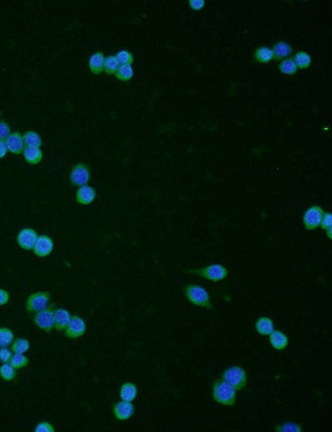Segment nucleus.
I'll return each instance as SVG.
<instances>
[{
    "mask_svg": "<svg viewBox=\"0 0 332 432\" xmlns=\"http://www.w3.org/2000/svg\"><path fill=\"white\" fill-rule=\"evenodd\" d=\"M213 398L224 406H232L235 403L236 389L224 381L216 382L213 386Z\"/></svg>",
    "mask_w": 332,
    "mask_h": 432,
    "instance_id": "obj_1",
    "label": "nucleus"
},
{
    "mask_svg": "<svg viewBox=\"0 0 332 432\" xmlns=\"http://www.w3.org/2000/svg\"><path fill=\"white\" fill-rule=\"evenodd\" d=\"M185 293L188 301L193 304L206 307L208 309H212L210 298L208 293L201 286L188 285L185 288Z\"/></svg>",
    "mask_w": 332,
    "mask_h": 432,
    "instance_id": "obj_2",
    "label": "nucleus"
},
{
    "mask_svg": "<svg viewBox=\"0 0 332 432\" xmlns=\"http://www.w3.org/2000/svg\"><path fill=\"white\" fill-rule=\"evenodd\" d=\"M188 272L199 275V276L211 280V281H214V282L224 280L228 275V269L219 263L208 266L204 269H193V270H189Z\"/></svg>",
    "mask_w": 332,
    "mask_h": 432,
    "instance_id": "obj_3",
    "label": "nucleus"
},
{
    "mask_svg": "<svg viewBox=\"0 0 332 432\" xmlns=\"http://www.w3.org/2000/svg\"><path fill=\"white\" fill-rule=\"evenodd\" d=\"M223 380L232 386V388H235L236 390H241L246 385V372L239 367H232L224 371Z\"/></svg>",
    "mask_w": 332,
    "mask_h": 432,
    "instance_id": "obj_4",
    "label": "nucleus"
},
{
    "mask_svg": "<svg viewBox=\"0 0 332 432\" xmlns=\"http://www.w3.org/2000/svg\"><path fill=\"white\" fill-rule=\"evenodd\" d=\"M54 305L52 304L44 310L38 312L33 317V321L39 328L45 332H51L54 327Z\"/></svg>",
    "mask_w": 332,
    "mask_h": 432,
    "instance_id": "obj_5",
    "label": "nucleus"
},
{
    "mask_svg": "<svg viewBox=\"0 0 332 432\" xmlns=\"http://www.w3.org/2000/svg\"><path fill=\"white\" fill-rule=\"evenodd\" d=\"M50 294L47 292H39L31 294L28 298L26 308L29 313H35L44 310L49 302Z\"/></svg>",
    "mask_w": 332,
    "mask_h": 432,
    "instance_id": "obj_6",
    "label": "nucleus"
},
{
    "mask_svg": "<svg viewBox=\"0 0 332 432\" xmlns=\"http://www.w3.org/2000/svg\"><path fill=\"white\" fill-rule=\"evenodd\" d=\"M91 178V172L86 164L79 163L72 167L70 180L73 186H86Z\"/></svg>",
    "mask_w": 332,
    "mask_h": 432,
    "instance_id": "obj_7",
    "label": "nucleus"
},
{
    "mask_svg": "<svg viewBox=\"0 0 332 432\" xmlns=\"http://www.w3.org/2000/svg\"><path fill=\"white\" fill-rule=\"evenodd\" d=\"M324 214L323 210L318 205L309 208L303 216L305 227L308 230H315L319 227L321 225Z\"/></svg>",
    "mask_w": 332,
    "mask_h": 432,
    "instance_id": "obj_8",
    "label": "nucleus"
},
{
    "mask_svg": "<svg viewBox=\"0 0 332 432\" xmlns=\"http://www.w3.org/2000/svg\"><path fill=\"white\" fill-rule=\"evenodd\" d=\"M86 332V324L80 317L74 315L71 317L69 324L65 329V334L67 338H78Z\"/></svg>",
    "mask_w": 332,
    "mask_h": 432,
    "instance_id": "obj_9",
    "label": "nucleus"
},
{
    "mask_svg": "<svg viewBox=\"0 0 332 432\" xmlns=\"http://www.w3.org/2000/svg\"><path fill=\"white\" fill-rule=\"evenodd\" d=\"M38 237L39 236H38V234L35 230L29 229V228H26L19 233L18 237H17V241L21 248L26 249V250H30V249H33V247L36 244Z\"/></svg>",
    "mask_w": 332,
    "mask_h": 432,
    "instance_id": "obj_10",
    "label": "nucleus"
},
{
    "mask_svg": "<svg viewBox=\"0 0 332 432\" xmlns=\"http://www.w3.org/2000/svg\"><path fill=\"white\" fill-rule=\"evenodd\" d=\"M53 249V240L47 236H39L36 244L33 247L34 254L39 257H46L52 253Z\"/></svg>",
    "mask_w": 332,
    "mask_h": 432,
    "instance_id": "obj_11",
    "label": "nucleus"
},
{
    "mask_svg": "<svg viewBox=\"0 0 332 432\" xmlns=\"http://www.w3.org/2000/svg\"><path fill=\"white\" fill-rule=\"evenodd\" d=\"M5 142L8 151L15 155H20L24 150V141L21 133L19 131L11 133L6 139Z\"/></svg>",
    "mask_w": 332,
    "mask_h": 432,
    "instance_id": "obj_12",
    "label": "nucleus"
},
{
    "mask_svg": "<svg viewBox=\"0 0 332 432\" xmlns=\"http://www.w3.org/2000/svg\"><path fill=\"white\" fill-rule=\"evenodd\" d=\"M134 411H135V408H134V406L131 404V402L122 401V402H118L114 407V415L116 416V419L121 420V421H124V420L130 418L134 414Z\"/></svg>",
    "mask_w": 332,
    "mask_h": 432,
    "instance_id": "obj_13",
    "label": "nucleus"
},
{
    "mask_svg": "<svg viewBox=\"0 0 332 432\" xmlns=\"http://www.w3.org/2000/svg\"><path fill=\"white\" fill-rule=\"evenodd\" d=\"M97 196V193L94 188L91 186H81L76 195V199L81 205H87L94 201Z\"/></svg>",
    "mask_w": 332,
    "mask_h": 432,
    "instance_id": "obj_14",
    "label": "nucleus"
},
{
    "mask_svg": "<svg viewBox=\"0 0 332 432\" xmlns=\"http://www.w3.org/2000/svg\"><path fill=\"white\" fill-rule=\"evenodd\" d=\"M71 320L70 313L63 308H57L54 311V327L58 331L66 329Z\"/></svg>",
    "mask_w": 332,
    "mask_h": 432,
    "instance_id": "obj_15",
    "label": "nucleus"
},
{
    "mask_svg": "<svg viewBox=\"0 0 332 432\" xmlns=\"http://www.w3.org/2000/svg\"><path fill=\"white\" fill-rule=\"evenodd\" d=\"M105 58L102 52H97L89 59V67L92 73L101 74L104 71Z\"/></svg>",
    "mask_w": 332,
    "mask_h": 432,
    "instance_id": "obj_16",
    "label": "nucleus"
},
{
    "mask_svg": "<svg viewBox=\"0 0 332 432\" xmlns=\"http://www.w3.org/2000/svg\"><path fill=\"white\" fill-rule=\"evenodd\" d=\"M22 153L26 161L31 165H37L42 160V151L37 147H25Z\"/></svg>",
    "mask_w": 332,
    "mask_h": 432,
    "instance_id": "obj_17",
    "label": "nucleus"
},
{
    "mask_svg": "<svg viewBox=\"0 0 332 432\" xmlns=\"http://www.w3.org/2000/svg\"><path fill=\"white\" fill-rule=\"evenodd\" d=\"M137 393H138V390H137L136 386L131 382L124 383V385H122L121 391H120L121 398L122 399V401H124V402H132L136 399Z\"/></svg>",
    "mask_w": 332,
    "mask_h": 432,
    "instance_id": "obj_18",
    "label": "nucleus"
},
{
    "mask_svg": "<svg viewBox=\"0 0 332 432\" xmlns=\"http://www.w3.org/2000/svg\"><path fill=\"white\" fill-rule=\"evenodd\" d=\"M270 343L271 346L277 350H283L288 346V338L281 331H273L270 334Z\"/></svg>",
    "mask_w": 332,
    "mask_h": 432,
    "instance_id": "obj_19",
    "label": "nucleus"
},
{
    "mask_svg": "<svg viewBox=\"0 0 332 432\" xmlns=\"http://www.w3.org/2000/svg\"><path fill=\"white\" fill-rule=\"evenodd\" d=\"M256 329L261 335H270L274 331L273 323L268 317H263L256 323Z\"/></svg>",
    "mask_w": 332,
    "mask_h": 432,
    "instance_id": "obj_20",
    "label": "nucleus"
},
{
    "mask_svg": "<svg viewBox=\"0 0 332 432\" xmlns=\"http://www.w3.org/2000/svg\"><path fill=\"white\" fill-rule=\"evenodd\" d=\"M22 138H23L26 147L39 148L42 146L41 136H39V134H38L36 131L28 130L24 133Z\"/></svg>",
    "mask_w": 332,
    "mask_h": 432,
    "instance_id": "obj_21",
    "label": "nucleus"
},
{
    "mask_svg": "<svg viewBox=\"0 0 332 432\" xmlns=\"http://www.w3.org/2000/svg\"><path fill=\"white\" fill-rule=\"evenodd\" d=\"M272 52L274 58L276 59H282L290 55L291 47L290 45L284 42H280L277 43V44L274 45Z\"/></svg>",
    "mask_w": 332,
    "mask_h": 432,
    "instance_id": "obj_22",
    "label": "nucleus"
},
{
    "mask_svg": "<svg viewBox=\"0 0 332 432\" xmlns=\"http://www.w3.org/2000/svg\"><path fill=\"white\" fill-rule=\"evenodd\" d=\"M255 58L257 59V61L267 64L274 58L273 52L269 47H259L255 53Z\"/></svg>",
    "mask_w": 332,
    "mask_h": 432,
    "instance_id": "obj_23",
    "label": "nucleus"
},
{
    "mask_svg": "<svg viewBox=\"0 0 332 432\" xmlns=\"http://www.w3.org/2000/svg\"><path fill=\"white\" fill-rule=\"evenodd\" d=\"M119 62L117 61L116 56H109L105 58L104 72L108 75L114 74L120 67Z\"/></svg>",
    "mask_w": 332,
    "mask_h": 432,
    "instance_id": "obj_24",
    "label": "nucleus"
},
{
    "mask_svg": "<svg viewBox=\"0 0 332 432\" xmlns=\"http://www.w3.org/2000/svg\"><path fill=\"white\" fill-rule=\"evenodd\" d=\"M115 75H116V78L119 80L129 81L132 78L134 71H133L131 65H122V66H120Z\"/></svg>",
    "mask_w": 332,
    "mask_h": 432,
    "instance_id": "obj_25",
    "label": "nucleus"
},
{
    "mask_svg": "<svg viewBox=\"0 0 332 432\" xmlns=\"http://www.w3.org/2000/svg\"><path fill=\"white\" fill-rule=\"evenodd\" d=\"M293 61L299 68H307L311 65V58L307 53L299 52L295 55Z\"/></svg>",
    "mask_w": 332,
    "mask_h": 432,
    "instance_id": "obj_26",
    "label": "nucleus"
},
{
    "mask_svg": "<svg viewBox=\"0 0 332 432\" xmlns=\"http://www.w3.org/2000/svg\"><path fill=\"white\" fill-rule=\"evenodd\" d=\"M0 376L5 381H12L16 377V371L11 364L3 363L0 367Z\"/></svg>",
    "mask_w": 332,
    "mask_h": 432,
    "instance_id": "obj_27",
    "label": "nucleus"
},
{
    "mask_svg": "<svg viewBox=\"0 0 332 432\" xmlns=\"http://www.w3.org/2000/svg\"><path fill=\"white\" fill-rule=\"evenodd\" d=\"M14 341V333L11 330L1 327L0 328V346L5 347L10 345Z\"/></svg>",
    "mask_w": 332,
    "mask_h": 432,
    "instance_id": "obj_28",
    "label": "nucleus"
},
{
    "mask_svg": "<svg viewBox=\"0 0 332 432\" xmlns=\"http://www.w3.org/2000/svg\"><path fill=\"white\" fill-rule=\"evenodd\" d=\"M29 342L24 338H19L12 345V351L15 353H24L29 349Z\"/></svg>",
    "mask_w": 332,
    "mask_h": 432,
    "instance_id": "obj_29",
    "label": "nucleus"
},
{
    "mask_svg": "<svg viewBox=\"0 0 332 432\" xmlns=\"http://www.w3.org/2000/svg\"><path fill=\"white\" fill-rule=\"evenodd\" d=\"M28 362L29 361H28V357H25L24 355L21 354V353H15L12 356L11 360L9 363L14 367V368L20 369L28 366Z\"/></svg>",
    "mask_w": 332,
    "mask_h": 432,
    "instance_id": "obj_30",
    "label": "nucleus"
},
{
    "mask_svg": "<svg viewBox=\"0 0 332 432\" xmlns=\"http://www.w3.org/2000/svg\"><path fill=\"white\" fill-rule=\"evenodd\" d=\"M279 68L281 70V72L282 73H284V74L293 75L296 73L297 66H296V64L294 63L293 60L287 59V60L282 62V64H280Z\"/></svg>",
    "mask_w": 332,
    "mask_h": 432,
    "instance_id": "obj_31",
    "label": "nucleus"
},
{
    "mask_svg": "<svg viewBox=\"0 0 332 432\" xmlns=\"http://www.w3.org/2000/svg\"><path fill=\"white\" fill-rule=\"evenodd\" d=\"M117 61L119 62L122 65H131L134 62L132 53H130L127 50H122L116 56Z\"/></svg>",
    "mask_w": 332,
    "mask_h": 432,
    "instance_id": "obj_32",
    "label": "nucleus"
},
{
    "mask_svg": "<svg viewBox=\"0 0 332 432\" xmlns=\"http://www.w3.org/2000/svg\"><path fill=\"white\" fill-rule=\"evenodd\" d=\"M277 432H302V427L298 424L284 423L276 427Z\"/></svg>",
    "mask_w": 332,
    "mask_h": 432,
    "instance_id": "obj_33",
    "label": "nucleus"
},
{
    "mask_svg": "<svg viewBox=\"0 0 332 432\" xmlns=\"http://www.w3.org/2000/svg\"><path fill=\"white\" fill-rule=\"evenodd\" d=\"M10 134V128L8 123L0 122V141H5Z\"/></svg>",
    "mask_w": 332,
    "mask_h": 432,
    "instance_id": "obj_34",
    "label": "nucleus"
},
{
    "mask_svg": "<svg viewBox=\"0 0 332 432\" xmlns=\"http://www.w3.org/2000/svg\"><path fill=\"white\" fill-rule=\"evenodd\" d=\"M12 352L7 347H2L0 349V361L3 363H9L11 360Z\"/></svg>",
    "mask_w": 332,
    "mask_h": 432,
    "instance_id": "obj_35",
    "label": "nucleus"
},
{
    "mask_svg": "<svg viewBox=\"0 0 332 432\" xmlns=\"http://www.w3.org/2000/svg\"><path fill=\"white\" fill-rule=\"evenodd\" d=\"M321 228L327 230L332 227V216L331 213L324 214L323 218L321 223Z\"/></svg>",
    "mask_w": 332,
    "mask_h": 432,
    "instance_id": "obj_36",
    "label": "nucleus"
},
{
    "mask_svg": "<svg viewBox=\"0 0 332 432\" xmlns=\"http://www.w3.org/2000/svg\"><path fill=\"white\" fill-rule=\"evenodd\" d=\"M55 430L48 422H41L35 428V432H54Z\"/></svg>",
    "mask_w": 332,
    "mask_h": 432,
    "instance_id": "obj_37",
    "label": "nucleus"
},
{
    "mask_svg": "<svg viewBox=\"0 0 332 432\" xmlns=\"http://www.w3.org/2000/svg\"><path fill=\"white\" fill-rule=\"evenodd\" d=\"M189 5L195 11H199V10L204 8L205 1L204 0H190L189 1Z\"/></svg>",
    "mask_w": 332,
    "mask_h": 432,
    "instance_id": "obj_38",
    "label": "nucleus"
},
{
    "mask_svg": "<svg viewBox=\"0 0 332 432\" xmlns=\"http://www.w3.org/2000/svg\"><path fill=\"white\" fill-rule=\"evenodd\" d=\"M9 300V294L4 289H0V305H4Z\"/></svg>",
    "mask_w": 332,
    "mask_h": 432,
    "instance_id": "obj_39",
    "label": "nucleus"
},
{
    "mask_svg": "<svg viewBox=\"0 0 332 432\" xmlns=\"http://www.w3.org/2000/svg\"><path fill=\"white\" fill-rule=\"evenodd\" d=\"M8 151L5 141H0V159L4 157Z\"/></svg>",
    "mask_w": 332,
    "mask_h": 432,
    "instance_id": "obj_40",
    "label": "nucleus"
},
{
    "mask_svg": "<svg viewBox=\"0 0 332 432\" xmlns=\"http://www.w3.org/2000/svg\"><path fill=\"white\" fill-rule=\"evenodd\" d=\"M326 232H327V236L329 237L330 239H332V228L329 229V230H326Z\"/></svg>",
    "mask_w": 332,
    "mask_h": 432,
    "instance_id": "obj_41",
    "label": "nucleus"
},
{
    "mask_svg": "<svg viewBox=\"0 0 332 432\" xmlns=\"http://www.w3.org/2000/svg\"><path fill=\"white\" fill-rule=\"evenodd\" d=\"M0 116H1V112H0Z\"/></svg>",
    "mask_w": 332,
    "mask_h": 432,
    "instance_id": "obj_42",
    "label": "nucleus"
}]
</instances>
